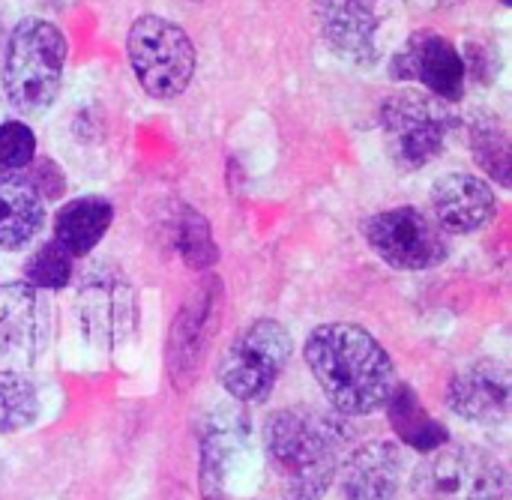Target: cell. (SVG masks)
<instances>
[{
  "mask_svg": "<svg viewBox=\"0 0 512 500\" xmlns=\"http://www.w3.org/2000/svg\"><path fill=\"white\" fill-rule=\"evenodd\" d=\"M45 225V204L24 171L0 168V252H18Z\"/></svg>",
  "mask_w": 512,
  "mask_h": 500,
  "instance_id": "obj_19",
  "label": "cell"
},
{
  "mask_svg": "<svg viewBox=\"0 0 512 500\" xmlns=\"http://www.w3.org/2000/svg\"><path fill=\"white\" fill-rule=\"evenodd\" d=\"M366 3H375V6H378V3H381V0H366Z\"/></svg>",
  "mask_w": 512,
  "mask_h": 500,
  "instance_id": "obj_29",
  "label": "cell"
},
{
  "mask_svg": "<svg viewBox=\"0 0 512 500\" xmlns=\"http://www.w3.org/2000/svg\"><path fill=\"white\" fill-rule=\"evenodd\" d=\"M312 21L321 42L351 66L381 60V12L366 0H312Z\"/></svg>",
  "mask_w": 512,
  "mask_h": 500,
  "instance_id": "obj_13",
  "label": "cell"
},
{
  "mask_svg": "<svg viewBox=\"0 0 512 500\" xmlns=\"http://www.w3.org/2000/svg\"><path fill=\"white\" fill-rule=\"evenodd\" d=\"M396 81H417L420 90L456 105L465 96L468 75L459 48L438 30H414L390 60Z\"/></svg>",
  "mask_w": 512,
  "mask_h": 500,
  "instance_id": "obj_12",
  "label": "cell"
},
{
  "mask_svg": "<svg viewBox=\"0 0 512 500\" xmlns=\"http://www.w3.org/2000/svg\"><path fill=\"white\" fill-rule=\"evenodd\" d=\"M432 222L447 234H477L498 216V195L492 183L471 171H450L432 183Z\"/></svg>",
  "mask_w": 512,
  "mask_h": 500,
  "instance_id": "obj_14",
  "label": "cell"
},
{
  "mask_svg": "<svg viewBox=\"0 0 512 500\" xmlns=\"http://www.w3.org/2000/svg\"><path fill=\"white\" fill-rule=\"evenodd\" d=\"M72 318L78 336L102 351L111 354L123 348L138 327V291L114 264H96L84 270L75 285L72 297Z\"/></svg>",
  "mask_w": 512,
  "mask_h": 500,
  "instance_id": "obj_7",
  "label": "cell"
},
{
  "mask_svg": "<svg viewBox=\"0 0 512 500\" xmlns=\"http://www.w3.org/2000/svg\"><path fill=\"white\" fill-rule=\"evenodd\" d=\"M24 279L36 291H63L75 279V258L54 240L39 243L24 261Z\"/></svg>",
  "mask_w": 512,
  "mask_h": 500,
  "instance_id": "obj_24",
  "label": "cell"
},
{
  "mask_svg": "<svg viewBox=\"0 0 512 500\" xmlns=\"http://www.w3.org/2000/svg\"><path fill=\"white\" fill-rule=\"evenodd\" d=\"M501 3H504V6H510V3H512V0H501Z\"/></svg>",
  "mask_w": 512,
  "mask_h": 500,
  "instance_id": "obj_30",
  "label": "cell"
},
{
  "mask_svg": "<svg viewBox=\"0 0 512 500\" xmlns=\"http://www.w3.org/2000/svg\"><path fill=\"white\" fill-rule=\"evenodd\" d=\"M219 303H222V282L216 276H207L186 294L180 312L174 315L165 357H168L171 384L177 390H189L195 384L207 345L216 333Z\"/></svg>",
  "mask_w": 512,
  "mask_h": 500,
  "instance_id": "obj_11",
  "label": "cell"
},
{
  "mask_svg": "<svg viewBox=\"0 0 512 500\" xmlns=\"http://www.w3.org/2000/svg\"><path fill=\"white\" fill-rule=\"evenodd\" d=\"M126 60L141 90L162 102L183 96L198 66L189 33L162 15H138L129 24Z\"/></svg>",
  "mask_w": 512,
  "mask_h": 500,
  "instance_id": "obj_6",
  "label": "cell"
},
{
  "mask_svg": "<svg viewBox=\"0 0 512 500\" xmlns=\"http://www.w3.org/2000/svg\"><path fill=\"white\" fill-rule=\"evenodd\" d=\"M291 357V333L276 318H258L222 348L216 381L237 405H261L282 381Z\"/></svg>",
  "mask_w": 512,
  "mask_h": 500,
  "instance_id": "obj_5",
  "label": "cell"
},
{
  "mask_svg": "<svg viewBox=\"0 0 512 500\" xmlns=\"http://www.w3.org/2000/svg\"><path fill=\"white\" fill-rule=\"evenodd\" d=\"M348 417L309 405L273 411L261 426V444L282 500H321L336 483L348 444Z\"/></svg>",
  "mask_w": 512,
  "mask_h": 500,
  "instance_id": "obj_2",
  "label": "cell"
},
{
  "mask_svg": "<svg viewBox=\"0 0 512 500\" xmlns=\"http://www.w3.org/2000/svg\"><path fill=\"white\" fill-rule=\"evenodd\" d=\"M303 360L324 399L342 417H369L384 411L396 390V363L387 348L360 324L330 321L303 342Z\"/></svg>",
  "mask_w": 512,
  "mask_h": 500,
  "instance_id": "obj_1",
  "label": "cell"
},
{
  "mask_svg": "<svg viewBox=\"0 0 512 500\" xmlns=\"http://www.w3.org/2000/svg\"><path fill=\"white\" fill-rule=\"evenodd\" d=\"M171 240L174 249L180 255V261L195 270V273H210L219 261V249L213 240V228L207 222V216H201L195 207L180 204L177 216L171 222Z\"/></svg>",
  "mask_w": 512,
  "mask_h": 500,
  "instance_id": "obj_22",
  "label": "cell"
},
{
  "mask_svg": "<svg viewBox=\"0 0 512 500\" xmlns=\"http://www.w3.org/2000/svg\"><path fill=\"white\" fill-rule=\"evenodd\" d=\"M36 132L24 120H3L0 123V168L24 171L39 153Z\"/></svg>",
  "mask_w": 512,
  "mask_h": 500,
  "instance_id": "obj_25",
  "label": "cell"
},
{
  "mask_svg": "<svg viewBox=\"0 0 512 500\" xmlns=\"http://www.w3.org/2000/svg\"><path fill=\"white\" fill-rule=\"evenodd\" d=\"M462 0H438V6H459Z\"/></svg>",
  "mask_w": 512,
  "mask_h": 500,
  "instance_id": "obj_28",
  "label": "cell"
},
{
  "mask_svg": "<svg viewBox=\"0 0 512 500\" xmlns=\"http://www.w3.org/2000/svg\"><path fill=\"white\" fill-rule=\"evenodd\" d=\"M378 120L387 153L399 171H420L435 162L459 123L450 102L420 87H399L387 93L381 99Z\"/></svg>",
  "mask_w": 512,
  "mask_h": 500,
  "instance_id": "obj_4",
  "label": "cell"
},
{
  "mask_svg": "<svg viewBox=\"0 0 512 500\" xmlns=\"http://www.w3.org/2000/svg\"><path fill=\"white\" fill-rule=\"evenodd\" d=\"M24 177L27 183L33 186V192L42 198V204L48 201H57L66 195V171L54 162V159H33L27 168H24Z\"/></svg>",
  "mask_w": 512,
  "mask_h": 500,
  "instance_id": "obj_27",
  "label": "cell"
},
{
  "mask_svg": "<svg viewBox=\"0 0 512 500\" xmlns=\"http://www.w3.org/2000/svg\"><path fill=\"white\" fill-rule=\"evenodd\" d=\"M384 411H387L390 429L396 432V438H399L405 447H411V450H417V453L426 456V453H435V450H441L444 444H450L447 426L438 423V420L426 411V405L420 402V396L414 393V387L396 384V390L390 393Z\"/></svg>",
  "mask_w": 512,
  "mask_h": 500,
  "instance_id": "obj_20",
  "label": "cell"
},
{
  "mask_svg": "<svg viewBox=\"0 0 512 500\" xmlns=\"http://www.w3.org/2000/svg\"><path fill=\"white\" fill-rule=\"evenodd\" d=\"M66 57H69L66 33L54 21L39 15L21 18L9 30L3 48L0 84L6 102L24 117L45 114L60 96Z\"/></svg>",
  "mask_w": 512,
  "mask_h": 500,
  "instance_id": "obj_3",
  "label": "cell"
},
{
  "mask_svg": "<svg viewBox=\"0 0 512 500\" xmlns=\"http://www.w3.org/2000/svg\"><path fill=\"white\" fill-rule=\"evenodd\" d=\"M114 225V204L105 195H78L57 207L51 240L60 243L75 261L90 255Z\"/></svg>",
  "mask_w": 512,
  "mask_h": 500,
  "instance_id": "obj_18",
  "label": "cell"
},
{
  "mask_svg": "<svg viewBox=\"0 0 512 500\" xmlns=\"http://www.w3.org/2000/svg\"><path fill=\"white\" fill-rule=\"evenodd\" d=\"M462 54V63H465V75L483 87H489L501 69V54H498V45L489 42V39H468L465 48L459 51Z\"/></svg>",
  "mask_w": 512,
  "mask_h": 500,
  "instance_id": "obj_26",
  "label": "cell"
},
{
  "mask_svg": "<svg viewBox=\"0 0 512 500\" xmlns=\"http://www.w3.org/2000/svg\"><path fill=\"white\" fill-rule=\"evenodd\" d=\"M54 321L42 291L27 282L0 285V372H30L51 345Z\"/></svg>",
  "mask_w": 512,
  "mask_h": 500,
  "instance_id": "obj_10",
  "label": "cell"
},
{
  "mask_svg": "<svg viewBox=\"0 0 512 500\" xmlns=\"http://www.w3.org/2000/svg\"><path fill=\"white\" fill-rule=\"evenodd\" d=\"M402 471V450L390 441H372L342 462L336 477L342 480V500H396Z\"/></svg>",
  "mask_w": 512,
  "mask_h": 500,
  "instance_id": "obj_17",
  "label": "cell"
},
{
  "mask_svg": "<svg viewBox=\"0 0 512 500\" xmlns=\"http://www.w3.org/2000/svg\"><path fill=\"white\" fill-rule=\"evenodd\" d=\"M42 414L39 384L24 372H0V435L30 429Z\"/></svg>",
  "mask_w": 512,
  "mask_h": 500,
  "instance_id": "obj_23",
  "label": "cell"
},
{
  "mask_svg": "<svg viewBox=\"0 0 512 500\" xmlns=\"http://www.w3.org/2000/svg\"><path fill=\"white\" fill-rule=\"evenodd\" d=\"M447 408L465 423L498 426L510 417L512 381L504 363L477 360L447 381Z\"/></svg>",
  "mask_w": 512,
  "mask_h": 500,
  "instance_id": "obj_15",
  "label": "cell"
},
{
  "mask_svg": "<svg viewBox=\"0 0 512 500\" xmlns=\"http://www.w3.org/2000/svg\"><path fill=\"white\" fill-rule=\"evenodd\" d=\"M420 500H507L510 477L498 456L471 444H444L411 474Z\"/></svg>",
  "mask_w": 512,
  "mask_h": 500,
  "instance_id": "obj_8",
  "label": "cell"
},
{
  "mask_svg": "<svg viewBox=\"0 0 512 500\" xmlns=\"http://www.w3.org/2000/svg\"><path fill=\"white\" fill-rule=\"evenodd\" d=\"M249 432L252 426L240 408H216L210 417H204L201 438H198L201 500H225L231 468L246 450Z\"/></svg>",
  "mask_w": 512,
  "mask_h": 500,
  "instance_id": "obj_16",
  "label": "cell"
},
{
  "mask_svg": "<svg viewBox=\"0 0 512 500\" xmlns=\"http://www.w3.org/2000/svg\"><path fill=\"white\" fill-rule=\"evenodd\" d=\"M468 144L474 162L483 168L489 183L495 180L498 186L512 183V147L507 123L498 114H477L468 123Z\"/></svg>",
  "mask_w": 512,
  "mask_h": 500,
  "instance_id": "obj_21",
  "label": "cell"
},
{
  "mask_svg": "<svg viewBox=\"0 0 512 500\" xmlns=\"http://www.w3.org/2000/svg\"><path fill=\"white\" fill-rule=\"evenodd\" d=\"M369 249L393 270L423 273L435 270L450 258V237L417 207H393L363 222Z\"/></svg>",
  "mask_w": 512,
  "mask_h": 500,
  "instance_id": "obj_9",
  "label": "cell"
}]
</instances>
